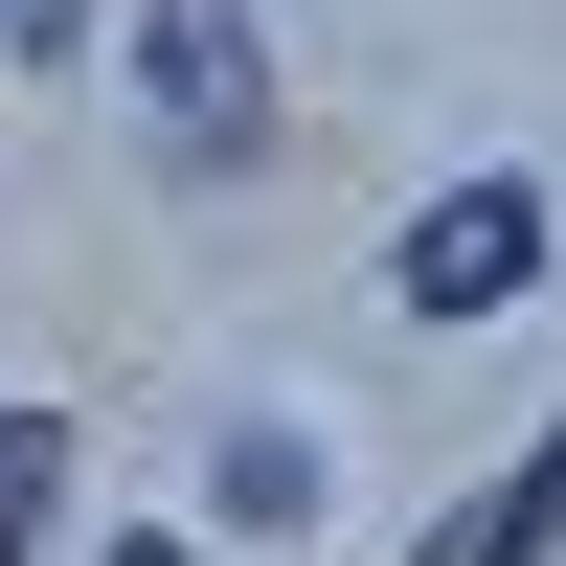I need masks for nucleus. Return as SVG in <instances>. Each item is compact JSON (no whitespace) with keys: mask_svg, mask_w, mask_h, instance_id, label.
I'll return each instance as SVG.
<instances>
[{"mask_svg":"<svg viewBox=\"0 0 566 566\" xmlns=\"http://www.w3.org/2000/svg\"><path fill=\"white\" fill-rule=\"evenodd\" d=\"M45 499H69V431H45V408H0V566L45 544Z\"/></svg>","mask_w":566,"mask_h":566,"instance_id":"39448f33","label":"nucleus"},{"mask_svg":"<svg viewBox=\"0 0 566 566\" xmlns=\"http://www.w3.org/2000/svg\"><path fill=\"white\" fill-rule=\"evenodd\" d=\"M544 544H566V431H544L499 499H453V522H431V566H544Z\"/></svg>","mask_w":566,"mask_h":566,"instance_id":"7ed1b4c3","label":"nucleus"},{"mask_svg":"<svg viewBox=\"0 0 566 566\" xmlns=\"http://www.w3.org/2000/svg\"><path fill=\"white\" fill-rule=\"evenodd\" d=\"M114 566H205V544H114Z\"/></svg>","mask_w":566,"mask_h":566,"instance_id":"0eeeda50","label":"nucleus"},{"mask_svg":"<svg viewBox=\"0 0 566 566\" xmlns=\"http://www.w3.org/2000/svg\"><path fill=\"white\" fill-rule=\"evenodd\" d=\"M0 23H23V45H91V0H0Z\"/></svg>","mask_w":566,"mask_h":566,"instance_id":"423d86ee","label":"nucleus"},{"mask_svg":"<svg viewBox=\"0 0 566 566\" xmlns=\"http://www.w3.org/2000/svg\"><path fill=\"white\" fill-rule=\"evenodd\" d=\"M386 295L408 317H522L544 295V181H431L408 250H386Z\"/></svg>","mask_w":566,"mask_h":566,"instance_id":"f03ea898","label":"nucleus"},{"mask_svg":"<svg viewBox=\"0 0 566 566\" xmlns=\"http://www.w3.org/2000/svg\"><path fill=\"white\" fill-rule=\"evenodd\" d=\"M317 499H340L317 431H227V522H317Z\"/></svg>","mask_w":566,"mask_h":566,"instance_id":"20e7f679","label":"nucleus"},{"mask_svg":"<svg viewBox=\"0 0 566 566\" xmlns=\"http://www.w3.org/2000/svg\"><path fill=\"white\" fill-rule=\"evenodd\" d=\"M136 136H159V181H250V159H272V45H250V0H136Z\"/></svg>","mask_w":566,"mask_h":566,"instance_id":"f257e3e1","label":"nucleus"}]
</instances>
